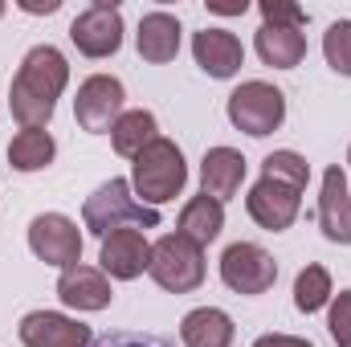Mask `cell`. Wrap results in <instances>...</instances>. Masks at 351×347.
I'll list each match as a JSON object with an SVG mask.
<instances>
[{
  "instance_id": "7c38bea8",
  "label": "cell",
  "mask_w": 351,
  "mask_h": 347,
  "mask_svg": "<svg viewBox=\"0 0 351 347\" xmlns=\"http://www.w3.org/2000/svg\"><path fill=\"white\" fill-rule=\"evenodd\" d=\"M319 229L327 241L351 246V192L343 168L323 172V192H319Z\"/></svg>"
},
{
  "instance_id": "44dd1931",
  "label": "cell",
  "mask_w": 351,
  "mask_h": 347,
  "mask_svg": "<svg viewBox=\"0 0 351 347\" xmlns=\"http://www.w3.org/2000/svg\"><path fill=\"white\" fill-rule=\"evenodd\" d=\"M110 139H114V152L119 156H139L152 139H156V115L152 110H123L119 123L110 127Z\"/></svg>"
},
{
  "instance_id": "5bb4252c",
  "label": "cell",
  "mask_w": 351,
  "mask_h": 347,
  "mask_svg": "<svg viewBox=\"0 0 351 347\" xmlns=\"http://www.w3.org/2000/svg\"><path fill=\"white\" fill-rule=\"evenodd\" d=\"M192 53H196V66L208 78H233L245 62V49L229 29H200L192 37Z\"/></svg>"
},
{
  "instance_id": "2e32d148",
  "label": "cell",
  "mask_w": 351,
  "mask_h": 347,
  "mask_svg": "<svg viewBox=\"0 0 351 347\" xmlns=\"http://www.w3.org/2000/svg\"><path fill=\"white\" fill-rule=\"evenodd\" d=\"M241 180H245V156L233 152V147H208L204 160H200V184H204V196L213 200H233L241 192Z\"/></svg>"
},
{
  "instance_id": "9a60e30c",
  "label": "cell",
  "mask_w": 351,
  "mask_h": 347,
  "mask_svg": "<svg viewBox=\"0 0 351 347\" xmlns=\"http://www.w3.org/2000/svg\"><path fill=\"white\" fill-rule=\"evenodd\" d=\"M58 298H62L66 307H74V311H102V307H110L114 290H110V282H106L102 270L78 261V265L62 270V278H58Z\"/></svg>"
},
{
  "instance_id": "5b68a950",
  "label": "cell",
  "mask_w": 351,
  "mask_h": 347,
  "mask_svg": "<svg viewBox=\"0 0 351 347\" xmlns=\"http://www.w3.org/2000/svg\"><path fill=\"white\" fill-rule=\"evenodd\" d=\"M147 274L172 290V294H188L204 282V250L180 233H168L152 246V261H147Z\"/></svg>"
},
{
  "instance_id": "7402d4cb",
  "label": "cell",
  "mask_w": 351,
  "mask_h": 347,
  "mask_svg": "<svg viewBox=\"0 0 351 347\" xmlns=\"http://www.w3.org/2000/svg\"><path fill=\"white\" fill-rule=\"evenodd\" d=\"M53 152L58 147H53V135L49 131H21L8 143V164L16 172H41L53 160Z\"/></svg>"
},
{
  "instance_id": "ba28073f",
  "label": "cell",
  "mask_w": 351,
  "mask_h": 347,
  "mask_svg": "<svg viewBox=\"0 0 351 347\" xmlns=\"http://www.w3.org/2000/svg\"><path fill=\"white\" fill-rule=\"evenodd\" d=\"M221 278L237 294H265L278 282V261L269 258L262 246H254V241H237L221 258Z\"/></svg>"
},
{
  "instance_id": "7a4b0ae2",
  "label": "cell",
  "mask_w": 351,
  "mask_h": 347,
  "mask_svg": "<svg viewBox=\"0 0 351 347\" xmlns=\"http://www.w3.org/2000/svg\"><path fill=\"white\" fill-rule=\"evenodd\" d=\"M311 180V164L298 156V152H274L265 156L262 164V180L254 184V192L245 196V208L250 217L269 229V233H282L294 225L298 208H302V188Z\"/></svg>"
},
{
  "instance_id": "484cf974",
  "label": "cell",
  "mask_w": 351,
  "mask_h": 347,
  "mask_svg": "<svg viewBox=\"0 0 351 347\" xmlns=\"http://www.w3.org/2000/svg\"><path fill=\"white\" fill-rule=\"evenodd\" d=\"M262 16L265 25H282V29H302L306 25V12L290 0H262Z\"/></svg>"
},
{
  "instance_id": "8992f818",
  "label": "cell",
  "mask_w": 351,
  "mask_h": 347,
  "mask_svg": "<svg viewBox=\"0 0 351 347\" xmlns=\"http://www.w3.org/2000/svg\"><path fill=\"white\" fill-rule=\"evenodd\" d=\"M286 119V94L269 82H241L229 94V123L254 139L278 131Z\"/></svg>"
},
{
  "instance_id": "8fae6325",
  "label": "cell",
  "mask_w": 351,
  "mask_h": 347,
  "mask_svg": "<svg viewBox=\"0 0 351 347\" xmlns=\"http://www.w3.org/2000/svg\"><path fill=\"white\" fill-rule=\"evenodd\" d=\"M21 344L25 347H90V327L78 319L53 315V311H33L21 319Z\"/></svg>"
},
{
  "instance_id": "ffe728a7",
  "label": "cell",
  "mask_w": 351,
  "mask_h": 347,
  "mask_svg": "<svg viewBox=\"0 0 351 347\" xmlns=\"http://www.w3.org/2000/svg\"><path fill=\"white\" fill-rule=\"evenodd\" d=\"M258 53L274 70H294L306 58V37L302 29H282V25H262L258 29Z\"/></svg>"
},
{
  "instance_id": "83f0119b",
  "label": "cell",
  "mask_w": 351,
  "mask_h": 347,
  "mask_svg": "<svg viewBox=\"0 0 351 347\" xmlns=\"http://www.w3.org/2000/svg\"><path fill=\"white\" fill-rule=\"evenodd\" d=\"M254 347H315V344H306V339H298V335H262Z\"/></svg>"
},
{
  "instance_id": "cb8c5ba5",
  "label": "cell",
  "mask_w": 351,
  "mask_h": 347,
  "mask_svg": "<svg viewBox=\"0 0 351 347\" xmlns=\"http://www.w3.org/2000/svg\"><path fill=\"white\" fill-rule=\"evenodd\" d=\"M323 53H327V66L335 74L351 78V21H335L323 37Z\"/></svg>"
},
{
  "instance_id": "52a82bcc",
  "label": "cell",
  "mask_w": 351,
  "mask_h": 347,
  "mask_svg": "<svg viewBox=\"0 0 351 347\" xmlns=\"http://www.w3.org/2000/svg\"><path fill=\"white\" fill-rule=\"evenodd\" d=\"M29 250L45 261V265L70 270V265L82 261V233H78V225H74L70 217H62V213H41V217H33V225H29Z\"/></svg>"
},
{
  "instance_id": "6da1fadb",
  "label": "cell",
  "mask_w": 351,
  "mask_h": 347,
  "mask_svg": "<svg viewBox=\"0 0 351 347\" xmlns=\"http://www.w3.org/2000/svg\"><path fill=\"white\" fill-rule=\"evenodd\" d=\"M70 82V66L62 58V49L53 45H33L12 78V94H8V106H12V119L25 127V131H45V123L53 119V106L62 98V90Z\"/></svg>"
},
{
  "instance_id": "ac0fdd59",
  "label": "cell",
  "mask_w": 351,
  "mask_h": 347,
  "mask_svg": "<svg viewBox=\"0 0 351 347\" xmlns=\"http://www.w3.org/2000/svg\"><path fill=\"white\" fill-rule=\"evenodd\" d=\"M221 229H225V208H221V200H213V196H204V192L184 204L180 225H176V233L188 237V241H196L200 250H204L208 241H217Z\"/></svg>"
},
{
  "instance_id": "3957f363",
  "label": "cell",
  "mask_w": 351,
  "mask_h": 347,
  "mask_svg": "<svg viewBox=\"0 0 351 347\" xmlns=\"http://www.w3.org/2000/svg\"><path fill=\"white\" fill-rule=\"evenodd\" d=\"M82 217H86V229L98 233V237H110L114 229H156V225H160V208L135 200V196H131V184L119 180V176L106 180V184L90 196L86 208H82Z\"/></svg>"
},
{
  "instance_id": "4dcf8cb0",
  "label": "cell",
  "mask_w": 351,
  "mask_h": 347,
  "mask_svg": "<svg viewBox=\"0 0 351 347\" xmlns=\"http://www.w3.org/2000/svg\"><path fill=\"white\" fill-rule=\"evenodd\" d=\"M0 16H4V4H0Z\"/></svg>"
},
{
  "instance_id": "9c48e42d",
  "label": "cell",
  "mask_w": 351,
  "mask_h": 347,
  "mask_svg": "<svg viewBox=\"0 0 351 347\" xmlns=\"http://www.w3.org/2000/svg\"><path fill=\"white\" fill-rule=\"evenodd\" d=\"M74 115H78V127L90 135H102L119 123L123 115V82L110 78V74H94L78 86L74 98Z\"/></svg>"
},
{
  "instance_id": "30bf717a",
  "label": "cell",
  "mask_w": 351,
  "mask_h": 347,
  "mask_svg": "<svg viewBox=\"0 0 351 347\" xmlns=\"http://www.w3.org/2000/svg\"><path fill=\"white\" fill-rule=\"evenodd\" d=\"M70 41H74L78 53H86V58H110V53L123 45V16H119V8L106 4V0L90 4L86 12L74 16Z\"/></svg>"
},
{
  "instance_id": "d4e9b609",
  "label": "cell",
  "mask_w": 351,
  "mask_h": 347,
  "mask_svg": "<svg viewBox=\"0 0 351 347\" xmlns=\"http://www.w3.org/2000/svg\"><path fill=\"white\" fill-rule=\"evenodd\" d=\"M327 327H331V339L339 347H351V290H339V294H335Z\"/></svg>"
},
{
  "instance_id": "4fadbf2b",
  "label": "cell",
  "mask_w": 351,
  "mask_h": 347,
  "mask_svg": "<svg viewBox=\"0 0 351 347\" xmlns=\"http://www.w3.org/2000/svg\"><path fill=\"white\" fill-rule=\"evenodd\" d=\"M98 261H102V274L131 282V278H139L147 270L152 246H147V237L139 229H114L110 237H102V258Z\"/></svg>"
},
{
  "instance_id": "f1b7e54d",
  "label": "cell",
  "mask_w": 351,
  "mask_h": 347,
  "mask_svg": "<svg viewBox=\"0 0 351 347\" xmlns=\"http://www.w3.org/2000/svg\"><path fill=\"white\" fill-rule=\"evenodd\" d=\"M208 8H213V12H221V16H241L250 4H245V0H233V4H229V0H208Z\"/></svg>"
},
{
  "instance_id": "277c9868",
  "label": "cell",
  "mask_w": 351,
  "mask_h": 347,
  "mask_svg": "<svg viewBox=\"0 0 351 347\" xmlns=\"http://www.w3.org/2000/svg\"><path fill=\"white\" fill-rule=\"evenodd\" d=\"M188 180V168H184V156L172 139L156 135L139 156H135V176H131V188L143 196V204H164V200H176L180 188Z\"/></svg>"
},
{
  "instance_id": "4316f807",
  "label": "cell",
  "mask_w": 351,
  "mask_h": 347,
  "mask_svg": "<svg viewBox=\"0 0 351 347\" xmlns=\"http://www.w3.org/2000/svg\"><path fill=\"white\" fill-rule=\"evenodd\" d=\"M90 347H176L164 335H143V331H110V335H98Z\"/></svg>"
},
{
  "instance_id": "d6986e66",
  "label": "cell",
  "mask_w": 351,
  "mask_h": 347,
  "mask_svg": "<svg viewBox=\"0 0 351 347\" xmlns=\"http://www.w3.org/2000/svg\"><path fill=\"white\" fill-rule=\"evenodd\" d=\"M180 339H184V347H229L233 344V319L217 307L188 311L180 323Z\"/></svg>"
},
{
  "instance_id": "603a6c76",
  "label": "cell",
  "mask_w": 351,
  "mask_h": 347,
  "mask_svg": "<svg viewBox=\"0 0 351 347\" xmlns=\"http://www.w3.org/2000/svg\"><path fill=\"white\" fill-rule=\"evenodd\" d=\"M331 274L323 270V265H306V270H298V278H294V307L302 311V315H315V311H323L327 302H331Z\"/></svg>"
},
{
  "instance_id": "e0dca14e",
  "label": "cell",
  "mask_w": 351,
  "mask_h": 347,
  "mask_svg": "<svg viewBox=\"0 0 351 347\" xmlns=\"http://www.w3.org/2000/svg\"><path fill=\"white\" fill-rule=\"evenodd\" d=\"M135 45H139V58L143 62H172L180 53V21L172 12H147L139 21V33H135Z\"/></svg>"
},
{
  "instance_id": "f546056e",
  "label": "cell",
  "mask_w": 351,
  "mask_h": 347,
  "mask_svg": "<svg viewBox=\"0 0 351 347\" xmlns=\"http://www.w3.org/2000/svg\"><path fill=\"white\" fill-rule=\"evenodd\" d=\"M21 8H25V12H58L62 4H58V0H21Z\"/></svg>"
}]
</instances>
